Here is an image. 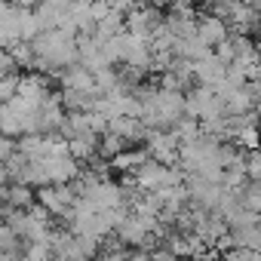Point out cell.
<instances>
[{
  "mask_svg": "<svg viewBox=\"0 0 261 261\" xmlns=\"http://www.w3.org/2000/svg\"><path fill=\"white\" fill-rule=\"evenodd\" d=\"M34 71H65L71 65H80V34L68 28H53L37 34L34 40Z\"/></svg>",
  "mask_w": 261,
  "mask_h": 261,
  "instance_id": "1",
  "label": "cell"
},
{
  "mask_svg": "<svg viewBox=\"0 0 261 261\" xmlns=\"http://www.w3.org/2000/svg\"><path fill=\"white\" fill-rule=\"evenodd\" d=\"M139 98H142V120L151 129H175V123L181 117H188L185 92H178V89H166L160 83L142 86Z\"/></svg>",
  "mask_w": 261,
  "mask_h": 261,
  "instance_id": "2",
  "label": "cell"
},
{
  "mask_svg": "<svg viewBox=\"0 0 261 261\" xmlns=\"http://www.w3.org/2000/svg\"><path fill=\"white\" fill-rule=\"evenodd\" d=\"M37 34H40V22H37L34 10L4 4V13H0V40H4V49H13L16 43H31Z\"/></svg>",
  "mask_w": 261,
  "mask_h": 261,
  "instance_id": "3",
  "label": "cell"
},
{
  "mask_svg": "<svg viewBox=\"0 0 261 261\" xmlns=\"http://www.w3.org/2000/svg\"><path fill=\"white\" fill-rule=\"evenodd\" d=\"M185 105H188V117H194V120H200V123L227 114V111H224V101L218 98V92H215L212 86H203V83H197V86H191V89L185 92Z\"/></svg>",
  "mask_w": 261,
  "mask_h": 261,
  "instance_id": "4",
  "label": "cell"
},
{
  "mask_svg": "<svg viewBox=\"0 0 261 261\" xmlns=\"http://www.w3.org/2000/svg\"><path fill=\"white\" fill-rule=\"evenodd\" d=\"M163 22H166L163 10L154 7V4H151V7L133 4V10L126 13V31H129V34H136V37H142V40H151V43H154L157 31L163 28Z\"/></svg>",
  "mask_w": 261,
  "mask_h": 261,
  "instance_id": "5",
  "label": "cell"
},
{
  "mask_svg": "<svg viewBox=\"0 0 261 261\" xmlns=\"http://www.w3.org/2000/svg\"><path fill=\"white\" fill-rule=\"evenodd\" d=\"M148 148H151V157L166 166H178V160H181V139L172 129H151Z\"/></svg>",
  "mask_w": 261,
  "mask_h": 261,
  "instance_id": "6",
  "label": "cell"
},
{
  "mask_svg": "<svg viewBox=\"0 0 261 261\" xmlns=\"http://www.w3.org/2000/svg\"><path fill=\"white\" fill-rule=\"evenodd\" d=\"M227 62L218 56V53H209L206 59H200V62H194V74H197V83H203V86H221L224 83V77H227Z\"/></svg>",
  "mask_w": 261,
  "mask_h": 261,
  "instance_id": "7",
  "label": "cell"
},
{
  "mask_svg": "<svg viewBox=\"0 0 261 261\" xmlns=\"http://www.w3.org/2000/svg\"><path fill=\"white\" fill-rule=\"evenodd\" d=\"M197 34H200V40H203L206 46H221L233 31H230V25H227L221 16L203 13V16L197 19Z\"/></svg>",
  "mask_w": 261,
  "mask_h": 261,
  "instance_id": "8",
  "label": "cell"
},
{
  "mask_svg": "<svg viewBox=\"0 0 261 261\" xmlns=\"http://www.w3.org/2000/svg\"><path fill=\"white\" fill-rule=\"evenodd\" d=\"M59 83L62 89H77V92H98V83H95V74L86 68V65H71L65 71H59ZM101 95V92H98Z\"/></svg>",
  "mask_w": 261,
  "mask_h": 261,
  "instance_id": "9",
  "label": "cell"
},
{
  "mask_svg": "<svg viewBox=\"0 0 261 261\" xmlns=\"http://www.w3.org/2000/svg\"><path fill=\"white\" fill-rule=\"evenodd\" d=\"M151 160V148L148 145H136V148H126L123 154H117L114 160H111V166L117 169V172H126V175H133L142 163H148Z\"/></svg>",
  "mask_w": 261,
  "mask_h": 261,
  "instance_id": "10",
  "label": "cell"
},
{
  "mask_svg": "<svg viewBox=\"0 0 261 261\" xmlns=\"http://www.w3.org/2000/svg\"><path fill=\"white\" fill-rule=\"evenodd\" d=\"M37 203V194L31 185H4V209H31Z\"/></svg>",
  "mask_w": 261,
  "mask_h": 261,
  "instance_id": "11",
  "label": "cell"
},
{
  "mask_svg": "<svg viewBox=\"0 0 261 261\" xmlns=\"http://www.w3.org/2000/svg\"><path fill=\"white\" fill-rule=\"evenodd\" d=\"M126 148H129V142H126V139H120L117 133H105V136H101V142H98V157H105V160L111 163V160H114L117 154H123Z\"/></svg>",
  "mask_w": 261,
  "mask_h": 261,
  "instance_id": "12",
  "label": "cell"
},
{
  "mask_svg": "<svg viewBox=\"0 0 261 261\" xmlns=\"http://www.w3.org/2000/svg\"><path fill=\"white\" fill-rule=\"evenodd\" d=\"M240 197H243V206H246V209H252V212L261 215V185H258V181L249 178V185L240 188Z\"/></svg>",
  "mask_w": 261,
  "mask_h": 261,
  "instance_id": "13",
  "label": "cell"
},
{
  "mask_svg": "<svg viewBox=\"0 0 261 261\" xmlns=\"http://www.w3.org/2000/svg\"><path fill=\"white\" fill-rule=\"evenodd\" d=\"M19 86H22V74L0 77V98H4V101H13V98L19 95Z\"/></svg>",
  "mask_w": 261,
  "mask_h": 261,
  "instance_id": "14",
  "label": "cell"
},
{
  "mask_svg": "<svg viewBox=\"0 0 261 261\" xmlns=\"http://www.w3.org/2000/svg\"><path fill=\"white\" fill-rule=\"evenodd\" d=\"M255 258H258V252L255 249H246V246H230L224 252V261H255Z\"/></svg>",
  "mask_w": 261,
  "mask_h": 261,
  "instance_id": "15",
  "label": "cell"
},
{
  "mask_svg": "<svg viewBox=\"0 0 261 261\" xmlns=\"http://www.w3.org/2000/svg\"><path fill=\"white\" fill-rule=\"evenodd\" d=\"M246 166H249V178L261 185V148L249 151V157H246Z\"/></svg>",
  "mask_w": 261,
  "mask_h": 261,
  "instance_id": "16",
  "label": "cell"
},
{
  "mask_svg": "<svg viewBox=\"0 0 261 261\" xmlns=\"http://www.w3.org/2000/svg\"><path fill=\"white\" fill-rule=\"evenodd\" d=\"M10 74H19V62L10 49L0 53V77H10Z\"/></svg>",
  "mask_w": 261,
  "mask_h": 261,
  "instance_id": "17",
  "label": "cell"
},
{
  "mask_svg": "<svg viewBox=\"0 0 261 261\" xmlns=\"http://www.w3.org/2000/svg\"><path fill=\"white\" fill-rule=\"evenodd\" d=\"M95 261H129V252H123V249H108V252H101Z\"/></svg>",
  "mask_w": 261,
  "mask_h": 261,
  "instance_id": "18",
  "label": "cell"
},
{
  "mask_svg": "<svg viewBox=\"0 0 261 261\" xmlns=\"http://www.w3.org/2000/svg\"><path fill=\"white\" fill-rule=\"evenodd\" d=\"M7 4H13V7H28V10H34L40 0H7Z\"/></svg>",
  "mask_w": 261,
  "mask_h": 261,
  "instance_id": "19",
  "label": "cell"
},
{
  "mask_svg": "<svg viewBox=\"0 0 261 261\" xmlns=\"http://www.w3.org/2000/svg\"><path fill=\"white\" fill-rule=\"evenodd\" d=\"M151 4H154V7H160V10H166V7H175L178 0H151Z\"/></svg>",
  "mask_w": 261,
  "mask_h": 261,
  "instance_id": "20",
  "label": "cell"
},
{
  "mask_svg": "<svg viewBox=\"0 0 261 261\" xmlns=\"http://www.w3.org/2000/svg\"><path fill=\"white\" fill-rule=\"evenodd\" d=\"M237 4H252V7H255V0H237Z\"/></svg>",
  "mask_w": 261,
  "mask_h": 261,
  "instance_id": "21",
  "label": "cell"
},
{
  "mask_svg": "<svg viewBox=\"0 0 261 261\" xmlns=\"http://www.w3.org/2000/svg\"><path fill=\"white\" fill-rule=\"evenodd\" d=\"M178 4H188V7H191V4H194V0H178Z\"/></svg>",
  "mask_w": 261,
  "mask_h": 261,
  "instance_id": "22",
  "label": "cell"
}]
</instances>
